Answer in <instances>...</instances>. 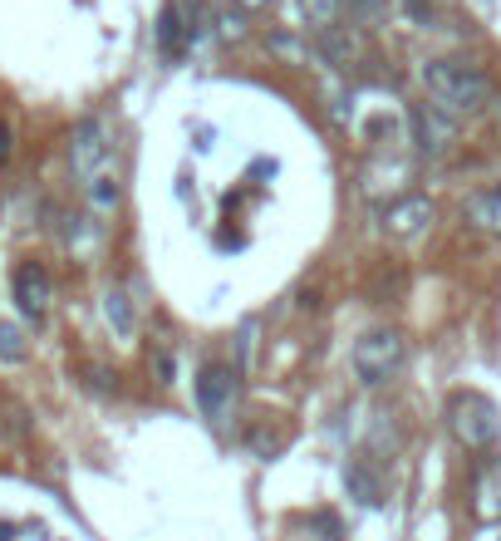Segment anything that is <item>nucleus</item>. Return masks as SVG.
Listing matches in <instances>:
<instances>
[{
  "label": "nucleus",
  "instance_id": "10",
  "mask_svg": "<svg viewBox=\"0 0 501 541\" xmlns=\"http://www.w3.org/2000/svg\"><path fill=\"white\" fill-rule=\"evenodd\" d=\"M472 507H477V517L482 522H497L501 517V463H492V468H482L477 473V487H472Z\"/></svg>",
  "mask_w": 501,
  "mask_h": 541
},
{
  "label": "nucleus",
  "instance_id": "11",
  "mask_svg": "<svg viewBox=\"0 0 501 541\" xmlns=\"http://www.w3.org/2000/svg\"><path fill=\"white\" fill-rule=\"evenodd\" d=\"M344 487H349V497H354V502H364V507H384V482H379L374 468L349 463V468H344Z\"/></svg>",
  "mask_w": 501,
  "mask_h": 541
},
{
  "label": "nucleus",
  "instance_id": "8",
  "mask_svg": "<svg viewBox=\"0 0 501 541\" xmlns=\"http://www.w3.org/2000/svg\"><path fill=\"white\" fill-rule=\"evenodd\" d=\"M428 222H433V202L428 197H398L393 207H384V232L398 241L418 237V232H428Z\"/></svg>",
  "mask_w": 501,
  "mask_h": 541
},
{
  "label": "nucleus",
  "instance_id": "4",
  "mask_svg": "<svg viewBox=\"0 0 501 541\" xmlns=\"http://www.w3.org/2000/svg\"><path fill=\"white\" fill-rule=\"evenodd\" d=\"M408 143L423 153V158H447L457 148V128L443 109H428V104H413L408 109Z\"/></svg>",
  "mask_w": 501,
  "mask_h": 541
},
{
  "label": "nucleus",
  "instance_id": "15",
  "mask_svg": "<svg viewBox=\"0 0 501 541\" xmlns=\"http://www.w3.org/2000/svg\"><path fill=\"white\" fill-rule=\"evenodd\" d=\"M320 55L334 64V69H344V64L354 60V40H344V35H334V30H325L320 35Z\"/></svg>",
  "mask_w": 501,
  "mask_h": 541
},
{
  "label": "nucleus",
  "instance_id": "24",
  "mask_svg": "<svg viewBox=\"0 0 501 541\" xmlns=\"http://www.w3.org/2000/svg\"><path fill=\"white\" fill-rule=\"evenodd\" d=\"M241 10H261V5H271V0H236Z\"/></svg>",
  "mask_w": 501,
  "mask_h": 541
},
{
  "label": "nucleus",
  "instance_id": "17",
  "mask_svg": "<svg viewBox=\"0 0 501 541\" xmlns=\"http://www.w3.org/2000/svg\"><path fill=\"white\" fill-rule=\"evenodd\" d=\"M251 448H256L261 458H271V453L285 448V433H280V428H251Z\"/></svg>",
  "mask_w": 501,
  "mask_h": 541
},
{
  "label": "nucleus",
  "instance_id": "1",
  "mask_svg": "<svg viewBox=\"0 0 501 541\" xmlns=\"http://www.w3.org/2000/svg\"><path fill=\"white\" fill-rule=\"evenodd\" d=\"M423 84L438 99L443 114H477L492 99V79L467 60H433L423 64Z\"/></svg>",
  "mask_w": 501,
  "mask_h": 541
},
{
  "label": "nucleus",
  "instance_id": "2",
  "mask_svg": "<svg viewBox=\"0 0 501 541\" xmlns=\"http://www.w3.org/2000/svg\"><path fill=\"white\" fill-rule=\"evenodd\" d=\"M447 428H452V438H457L462 448L487 453L501 433L497 404H492L487 394H477V389H457V394L447 399Z\"/></svg>",
  "mask_w": 501,
  "mask_h": 541
},
{
  "label": "nucleus",
  "instance_id": "23",
  "mask_svg": "<svg viewBox=\"0 0 501 541\" xmlns=\"http://www.w3.org/2000/svg\"><path fill=\"white\" fill-rule=\"evenodd\" d=\"M5 158H10V123L0 119V163H5Z\"/></svg>",
  "mask_w": 501,
  "mask_h": 541
},
{
  "label": "nucleus",
  "instance_id": "3",
  "mask_svg": "<svg viewBox=\"0 0 501 541\" xmlns=\"http://www.w3.org/2000/svg\"><path fill=\"white\" fill-rule=\"evenodd\" d=\"M403 355H408V345H403L398 330H369V335L354 345V374H359L364 384H384L389 374L403 369Z\"/></svg>",
  "mask_w": 501,
  "mask_h": 541
},
{
  "label": "nucleus",
  "instance_id": "9",
  "mask_svg": "<svg viewBox=\"0 0 501 541\" xmlns=\"http://www.w3.org/2000/svg\"><path fill=\"white\" fill-rule=\"evenodd\" d=\"M462 212H467V222H472L477 232H492V237H501V187L472 192Z\"/></svg>",
  "mask_w": 501,
  "mask_h": 541
},
{
  "label": "nucleus",
  "instance_id": "22",
  "mask_svg": "<svg viewBox=\"0 0 501 541\" xmlns=\"http://www.w3.org/2000/svg\"><path fill=\"white\" fill-rule=\"evenodd\" d=\"M158 374H163V384H172V374H177V364H172V355H158Z\"/></svg>",
  "mask_w": 501,
  "mask_h": 541
},
{
  "label": "nucleus",
  "instance_id": "25",
  "mask_svg": "<svg viewBox=\"0 0 501 541\" xmlns=\"http://www.w3.org/2000/svg\"><path fill=\"white\" fill-rule=\"evenodd\" d=\"M0 541H10V527H5V522H0Z\"/></svg>",
  "mask_w": 501,
  "mask_h": 541
},
{
  "label": "nucleus",
  "instance_id": "5",
  "mask_svg": "<svg viewBox=\"0 0 501 541\" xmlns=\"http://www.w3.org/2000/svg\"><path fill=\"white\" fill-rule=\"evenodd\" d=\"M197 404L212 423H226L231 404H236V369L231 364H207L197 374Z\"/></svg>",
  "mask_w": 501,
  "mask_h": 541
},
{
  "label": "nucleus",
  "instance_id": "19",
  "mask_svg": "<svg viewBox=\"0 0 501 541\" xmlns=\"http://www.w3.org/2000/svg\"><path fill=\"white\" fill-rule=\"evenodd\" d=\"M25 355V335L15 325H0V360H20Z\"/></svg>",
  "mask_w": 501,
  "mask_h": 541
},
{
  "label": "nucleus",
  "instance_id": "6",
  "mask_svg": "<svg viewBox=\"0 0 501 541\" xmlns=\"http://www.w3.org/2000/svg\"><path fill=\"white\" fill-rule=\"evenodd\" d=\"M69 163H74V178H84V182L99 178V168L109 163V138H104V123L99 119H84L79 128H74Z\"/></svg>",
  "mask_w": 501,
  "mask_h": 541
},
{
  "label": "nucleus",
  "instance_id": "7",
  "mask_svg": "<svg viewBox=\"0 0 501 541\" xmlns=\"http://www.w3.org/2000/svg\"><path fill=\"white\" fill-rule=\"evenodd\" d=\"M15 305L30 315V320H45V310H50V296H55V286H50V276H45V266L40 261H25L20 271H15Z\"/></svg>",
  "mask_w": 501,
  "mask_h": 541
},
{
  "label": "nucleus",
  "instance_id": "20",
  "mask_svg": "<svg viewBox=\"0 0 501 541\" xmlns=\"http://www.w3.org/2000/svg\"><path fill=\"white\" fill-rule=\"evenodd\" d=\"M403 10H408V20H413V25H428V15H433V0H403Z\"/></svg>",
  "mask_w": 501,
  "mask_h": 541
},
{
  "label": "nucleus",
  "instance_id": "18",
  "mask_svg": "<svg viewBox=\"0 0 501 541\" xmlns=\"http://www.w3.org/2000/svg\"><path fill=\"white\" fill-rule=\"evenodd\" d=\"M89 197H94V207H104V212H109V207H118V182L99 173V178L89 182Z\"/></svg>",
  "mask_w": 501,
  "mask_h": 541
},
{
  "label": "nucleus",
  "instance_id": "14",
  "mask_svg": "<svg viewBox=\"0 0 501 541\" xmlns=\"http://www.w3.org/2000/svg\"><path fill=\"white\" fill-rule=\"evenodd\" d=\"M104 315H109V325L118 335H133V305H128L123 291H109V296H104Z\"/></svg>",
  "mask_w": 501,
  "mask_h": 541
},
{
  "label": "nucleus",
  "instance_id": "16",
  "mask_svg": "<svg viewBox=\"0 0 501 541\" xmlns=\"http://www.w3.org/2000/svg\"><path fill=\"white\" fill-rule=\"evenodd\" d=\"M344 10H349L354 20H364V25H379V20L389 15V0H344Z\"/></svg>",
  "mask_w": 501,
  "mask_h": 541
},
{
  "label": "nucleus",
  "instance_id": "13",
  "mask_svg": "<svg viewBox=\"0 0 501 541\" xmlns=\"http://www.w3.org/2000/svg\"><path fill=\"white\" fill-rule=\"evenodd\" d=\"M339 10H344V0H300V15H305V25L310 30H334V20H339Z\"/></svg>",
  "mask_w": 501,
  "mask_h": 541
},
{
  "label": "nucleus",
  "instance_id": "12",
  "mask_svg": "<svg viewBox=\"0 0 501 541\" xmlns=\"http://www.w3.org/2000/svg\"><path fill=\"white\" fill-rule=\"evenodd\" d=\"M192 35H197V30H192V25H182V10H177V5H167L163 25H158V45H163V55H182V45H187Z\"/></svg>",
  "mask_w": 501,
  "mask_h": 541
},
{
  "label": "nucleus",
  "instance_id": "21",
  "mask_svg": "<svg viewBox=\"0 0 501 541\" xmlns=\"http://www.w3.org/2000/svg\"><path fill=\"white\" fill-rule=\"evenodd\" d=\"M222 35L226 40H241V20L236 15H222Z\"/></svg>",
  "mask_w": 501,
  "mask_h": 541
}]
</instances>
